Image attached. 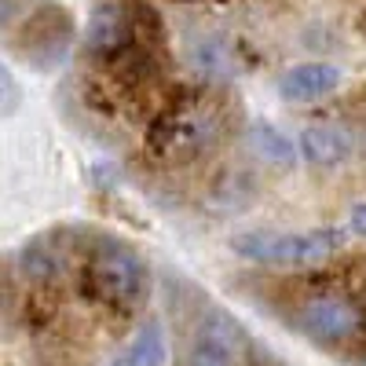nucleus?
<instances>
[{
	"label": "nucleus",
	"instance_id": "f257e3e1",
	"mask_svg": "<svg viewBox=\"0 0 366 366\" xmlns=\"http://www.w3.org/2000/svg\"><path fill=\"white\" fill-rule=\"evenodd\" d=\"M286 326L326 355L366 362V293L348 286H315L297 293L286 308Z\"/></svg>",
	"mask_w": 366,
	"mask_h": 366
},
{
	"label": "nucleus",
	"instance_id": "f03ea898",
	"mask_svg": "<svg viewBox=\"0 0 366 366\" xmlns=\"http://www.w3.org/2000/svg\"><path fill=\"white\" fill-rule=\"evenodd\" d=\"M231 125V114L220 92H187L172 107H165L147 132L150 154L165 165H187L209 154Z\"/></svg>",
	"mask_w": 366,
	"mask_h": 366
},
{
	"label": "nucleus",
	"instance_id": "7ed1b4c3",
	"mask_svg": "<svg viewBox=\"0 0 366 366\" xmlns=\"http://www.w3.org/2000/svg\"><path fill=\"white\" fill-rule=\"evenodd\" d=\"M84 293L110 315L132 319L150 300V267L139 249L114 234H99L84 253Z\"/></svg>",
	"mask_w": 366,
	"mask_h": 366
},
{
	"label": "nucleus",
	"instance_id": "20e7f679",
	"mask_svg": "<svg viewBox=\"0 0 366 366\" xmlns=\"http://www.w3.org/2000/svg\"><path fill=\"white\" fill-rule=\"evenodd\" d=\"M345 231L315 227V231H242L231 238V249L242 260L290 267V264H322L333 253H341Z\"/></svg>",
	"mask_w": 366,
	"mask_h": 366
},
{
	"label": "nucleus",
	"instance_id": "39448f33",
	"mask_svg": "<svg viewBox=\"0 0 366 366\" xmlns=\"http://www.w3.org/2000/svg\"><path fill=\"white\" fill-rule=\"evenodd\" d=\"M249 348H253L249 330L242 326L231 312L212 308L202 319L183 366H242L249 359Z\"/></svg>",
	"mask_w": 366,
	"mask_h": 366
},
{
	"label": "nucleus",
	"instance_id": "423d86ee",
	"mask_svg": "<svg viewBox=\"0 0 366 366\" xmlns=\"http://www.w3.org/2000/svg\"><path fill=\"white\" fill-rule=\"evenodd\" d=\"M341 70L330 63H297L279 77V96L286 103H315L330 92H337Z\"/></svg>",
	"mask_w": 366,
	"mask_h": 366
},
{
	"label": "nucleus",
	"instance_id": "0eeeda50",
	"mask_svg": "<svg viewBox=\"0 0 366 366\" xmlns=\"http://www.w3.org/2000/svg\"><path fill=\"white\" fill-rule=\"evenodd\" d=\"M129 44H132V19L121 8L96 11V19L88 26V37H84L88 55H121Z\"/></svg>",
	"mask_w": 366,
	"mask_h": 366
},
{
	"label": "nucleus",
	"instance_id": "6e6552de",
	"mask_svg": "<svg viewBox=\"0 0 366 366\" xmlns=\"http://www.w3.org/2000/svg\"><path fill=\"white\" fill-rule=\"evenodd\" d=\"M107 366H165V326L158 319H147Z\"/></svg>",
	"mask_w": 366,
	"mask_h": 366
},
{
	"label": "nucleus",
	"instance_id": "1a4fd4ad",
	"mask_svg": "<svg viewBox=\"0 0 366 366\" xmlns=\"http://www.w3.org/2000/svg\"><path fill=\"white\" fill-rule=\"evenodd\" d=\"M19 267H22V274L34 286H51L59 279V271H63V257H59V249L51 246L48 238H34V242L22 246Z\"/></svg>",
	"mask_w": 366,
	"mask_h": 366
},
{
	"label": "nucleus",
	"instance_id": "9d476101",
	"mask_svg": "<svg viewBox=\"0 0 366 366\" xmlns=\"http://www.w3.org/2000/svg\"><path fill=\"white\" fill-rule=\"evenodd\" d=\"M348 139L333 129H304L300 132V154L312 165H337L348 158Z\"/></svg>",
	"mask_w": 366,
	"mask_h": 366
},
{
	"label": "nucleus",
	"instance_id": "9b49d317",
	"mask_svg": "<svg viewBox=\"0 0 366 366\" xmlns=\"http://www.w3.org/2000/svg\"><path fill=\"white\" fill-rule=\"evenodd\" d=\"M249 143L260 150V154L271 162V165H282V169H293V162H297V150H293V143L282 136V132H274L271 125H253V132H249Z\"/></svg>",
	"mask_w": 366,
	"mask_h": 366
},
{
	"label": "nucleus",
	"instance_id": "f8f14e48",
	"mask_svg": "<svg viewBox=\"0 0 366 366\" xmlns=\"http://www.w3.org/2000/svg\"><path fill=\"white\" fill-rule=\"evenodd\" d=\"M348 227H352L359 238H366V202H355V205H352V212H348Z\"/></svg>",
	"mask_w": 366,
	"mask_h": 366
}]
</instances>
